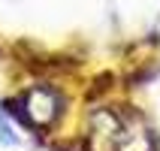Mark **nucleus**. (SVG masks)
<instances>
[{"label":"nucleus","mask_w":160,"mask_h":151,"mask_svg":"<svg viewBox=\"0 0 160 151\" xmlns=\"http://www.w3.org/2000/svg\"><path fill=\"white\" fill-rule=\"evenodd\" d=\"M0 142H3V145H15V142H18L15 130H12V124L6 121V115H3V112H0Z\"/></svg>","instance_id":"obj_1"}]
</instances>
